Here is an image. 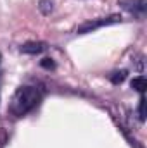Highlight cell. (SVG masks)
Returning <instances> with one entry per match:
<instances>
[{"label":"cell","mask_w":147,"mask_h":148,"mask_svg":"<svg viewBox=\"0 0 147 148\" xmlns=\"http://www.w3.org/2000/svg\"><path fill=\"white\" fill-rule=\"evenodd\" d=\"M126 71H125V69H123V71H116V73H112L111 74V83H112V84H121V83H123V81H125V79H126Z\"/></svg>","instance_id":"8992f818"},{"label":"cell","mask_w":147,"mask_h":148,"mask_svg":"<svg viewBox=\"0 0 147 148\" xmlns=\"http://www.w3.org/2000/svg\"><path fill=\"white\" fill-rule=\"evenodd\" d=\"M45 48H47V45L43 41H26L21 45L19 50L23 53H28V55H37V53H42Z\"/></svg>","instance_id":"277c9868"},{"label":"cell","mask_w":147,"mask_h":148,"mask_svg":"<svg viewBox=\"0 0 147 148\" xmlns=\"http://www.w3.org/2000/svg\"><path fill=\"white\" fill-rule=\"evenodd\" d=\"M0 59H2V55H0Z\"/></svg>","instance_id":"30bf717a"},{"label":"cell","mask_w":147,"mask_h":148,"mask_svg":"<svg viewBox=\"0 0 147 148\" xmlns=\"http://www.w3.org/2000/svg\"><path fill=\"white\" fill-rule=\"evenodd\" d=\"M40 98H42V95L35 86H19L16 90V93L12 95L9 110L16 117H23L37 107Z\"/></svg>","instance_id":"6da1fadb"},{"label":"cell","mask_w":147,"mask_h":148,"mask_svg":"<svg viewBox=\"0 0 147 148\" xmlns=\"http://www.w3.org/2000/svg\"><path fill=\"white\" fill-rule=\"evenodd\" d=\"M139 119H140V122L146 121V97L144 95H142V98L139 102Z\"/></svg>","instance_id":"ba28073f"},{"label":"cell","mask_w":147,"mask_h":148,"mask_svg":"<svg viewBox=\"0 0 147 148\" xmlns=\"http://www.w3.org/2000/svg\"><path fill=\"white\" fill-rule=\"evenodd\" d=\"M132 88L135 90V91H139V93H146L147 90V79L144 76H139V77H133L132 79Z\"/></svg>","instance_id":"5b68a950"},{"label":"cell","mask_w":147,"mask_h":148,"mask_svg":"<svg viewBox=\"0 0 147 148\" xmlns=\"http://www.w3.org/2000/svg\"><path fill=\"white\" fill-rule=\"evenodd\" d=\"M40 66H42L43 69H55V64H54L52 59H43V60L40 62Z\"/></svg>","instance_id":"9c48e42d"},{"label":"cell","mask_w":147,"mask_h":148,"mask_svg":"<svg viewBox=\"0 0 147 148\" xmlns=\"http://www.w3.org/2000/svg\"><path fill=\"white\" fill-rule=\"evenodd\" d=\"M116 23H121V16L119 14H112L109 17H99V19H92V21H87L83 24L78 26L76 33L78 35H87V33H92L99 28H104V26H111V24H116Z\"/></svg>","instance_id":"7a4b0ae2"},{"label":"cell","mask_w":147,"mask_h":148,"mask_svg":"<svg viewBox=\"0 0 147 148\" xmlns=\"http://www.w3.org/2000/svg\"><path fill=\"white\" fill-rule=\"evenodd\" d=\"M38 9H40V12L43 14V16H49L50 12H52V2L50 0H40V5H38Z\"/></svg>","instance_id":"52a82bcc"},{"label":"cell","mask_w":147,"mask_h":148,"mask_svg":"<svg viewBox=\"0 0 147 148\" xmlns=\"http://www.w3.org/2000/svg\"><path fill=\"white\" fill-rule=\"evenodd\" d=\"M118 5L123 10L133 16H139V17H144L147 10V0H118Z\"/></svg>","instance_id":"3957f363"}]
</instances>
